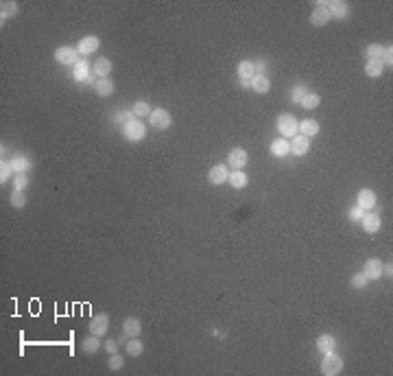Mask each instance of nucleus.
Wrapping results in <instances>:
<instances>
[{"mask_svg": "<svg viewBox=\"0 0 393 376\" xmlns=\"http://www.w3.org/2000/svg\"><path fill=\"white\" fill-rule=\"evenodd\" d=\"M9 201H11V206H13V208H24V206H26V195H24V190H13V192H11V197H9Z\"/></svg>", "mask_w": 393, "mask_h": 376, "instance_id": "37", "label": "nucleus"}, {"mask_svg": "<svg viewBox=\"0 0 393 376\" xmlns=\"http://www.w3.org/2000/svg\"><path fill=\"white\" fill-rule=\"evenodd\" d=\"M269 151L273 157H286L288 153H291V140H286V138H275L273 142L269 145Z\"/></svg>", "mask_w": 393, "mask_h": 376, "instance_id": "14", "label": "nucleus"}, {"mask_svg": "<svg viewBox=\"0 0 393 376\" xmlns=\"http://www.w3.org/2000/svg\"><path fill=\"white\" fill-rule=\"evenodd\" d=\"M249 162V153L245 151L242 147H234L230 153H227V169L230 171H242Z\"/></svg>", "mask_w": 393, "mask_h": 376, "instance_id": "4", "label": "nucleus"}, {"mask_svg": "<svg viewBox=\"0 0 393 376\" xmlns=\"http://www.w3.org/2000/svg\"><path fill=\"white\" fill-rule=\"evenodd\" d=\"M363 214H365V210L358 208V206H352V208L347 210V219H349V221H361Z\"/></svg>", "mask_w": 393, "mask_h": 376, "instance_id": "40", "label": "nucleus"}, {"mask_svg": "<svg viewBox=\"0 0 393 376\" xmlns=\"http://www.w3.org/2000/svg\"><path fill=\"white\" fill-rule=\"evenodd\" d=\"M109 332V315L107 313H99L90 319V335L96 337H105Z\"/></svg>", "mask_w": 393, "mask_h": 376, "instance_id": "9", "label": "nucleus"}, {"mask_svg": "<svg viewBox=\"0 0 393 376\" xmlns=\"http://www.w3.org/2000/svg\"><path fill=\"white\" fill-rule=\"evenodd\" d=\"M122 136L127 142H142L146 138V125L140 118H131L122 125Z\"/></svg>", "mask_w": 393, "mask_h": 376, "instance_id": "2", "label": "nucleus"}, {"mask_svg": "<svg viewBox=\"0 0 393 376\" xmlns=\"http://www.w3.org/2000/svg\"><path fill=\"white\" fill-rule=\"evenodd\" d=\"M92 73H94V77H99V79H107L109 73H111V61L107 57H99L92 64Z\"/></svg>", "mask_w": 393, "mask_h": 376, "instance_id": "18", "label": "nucleus"}, {"mask_svg": "<svg viewBox=\"0 0 393 376\" xmlns=\"http://www.w3.org/2000/svg\"><path fill=\"white\" fill-rule=\"evenodd\" d=\"M94 92L103 96V99H107V96L114 94V83H111V79H99V81L94 83Z\"/></svg>", "mask_w": 393, "mask_h": 376, "instance_id": "28", "label": "nucleus"}, {"mask_svg": "<svg viewBox=\"0 0 393 376\" xmlns=\"http://www.w3.org/2000/svg\"><path fill=\"white\" fill-rule=\"evenodd\" d=\"M382 52H384L382 44H369V46L365 48V57L367 59H382Z\"/></svg>", "mask_w": 393, "mask_h": 376, "instance_id": "33", "label": "nucleus"}, {"mask_svg": "<svg viewBox=\"0 0 393 376\" xmlns=\"http://www.w3.org/2000/svg\"><path fill=\"white\" fill-rule=\"evenodd\" d=\"M55 59L61 66H72L74 68V64L81 59V55H79V50L74 46H59L55 50Z\"/></svg>", "mask_w": 393, "mask_h": 376, "instance_id": "7", "label": "nucleus"}, {"mask_svg": "<svg viewBox=\"0 0 393 376\" xmlns=\"http://www.w3.org/2000/svg\"><path fill=\"white\" fill-rule=\"evenodd\" d=\"M349 284H352V289H358V291H363V289H365L367 284H369V278H367V276L363 274V271H361V274H354V276H352Z\"/></svg>", "mask_w": 393, "mask_h": 376, "instance_id": "36", "label": "nucleus"}, {"mask_svg": "<svg viewBox=\"0 0 393 376\" xmlns=\"http://www.w3.org/2000/svg\"><path fill=\"white\" fill-rule=\"evenodd\" d=\"M26 186H29V177H26V173L15 175V180H13V190H24Z\"/></svg>", "mask_w": 393, "mask_h": 376, "instance_id": "39", "label": "nucleus"}, {"mask_svg": "<svg viewBox=\"0 0 393 376\" xmlns=\"http://www.w3.org/2000/svg\"><path fill=\"white\" fill-rule=\"evenodd\" d=\"M356 206H358V208H363L365 212H369V210H373V206H376V192H373L371 188H363V190H358Z\"/></svg>", "mask_w": 393, "mask_h": 376, "instance_id": "12", "label": "nucleus"}, {"mask_svg": "<svg viewBox=\"0 0 393 376\" xmlns=\"http://www.w3.org/2000/svg\"><path fill=\"white\" fill-rule=\"evenodd\" d=\"M308 149H310V138H306L302 134H297L295 138H291V153L302 157V155L308 153Z\"/></svg>", "mask_w": 393, "mask_h": 376, "instance_id": "17", "label": "nucleus"}, {"mask_svg": "<svg viewBox=\"0 0 393 376\" xmlns=\"http://www.w3.org/2000/svg\"><path fill=\"white\" fill-rule=\"evenodd\" d=\"M148 122H151V127L155 129H169L173 125V116H171V112L169 110H164V108H155L151 114H148Z\"/></svg>", "mask_w": 393, "mask_h": 376, "instance_id": "6", "label": "nucleus"}, {"mask_svg": "<svg viewBox=\"0 0 393 376\" xmlns=\"http://www.w3.org/2000/svg\"><path fill=\"white\" fill-rule=\"evenodd\" d=\"M230 177V169H227V164H216L212 169L208 171V182L212 184V186H221V184L227 182Z\"/></svg>", "mask_w": 393, "mask_h": 376, "instance_id": "11", "label": "nucleus"}, {"mask_svg": "<svg viewBox=\"0 0 393 376\" xmlns=\"http://www.w3.org/2000/svg\"><path fill=\"white\" fill-rule=\"evenodd\" d=\"M321 131V125L317 120H312V118H306L300 122V134L306 136V138H312V136H317Z\"/></svg>", "mask_w": 393, "mask_h": 376, "instance_id": "24", "label": "nucleus"}, {"mask_svg": "<svg viewBox=\"0 0 393 376\" xmlns=\"http://www.w3.org/2000/svg\"><path fill=\"white\" fill-rule=\"evenodd\" d=\"M227 184H230L232 188L236 190H240L245 188L249 184V177H247V173L245 171H230V177H227Z\"/></svg>", "mask_w": 393, "mask_h": 376, "instance_id": "22", "label": "nucleus"}, {"mask_svg": "<svg viewBox=\"0 0 393 376\" xmlns=\"http://www.w3.org/2000/svg\"><path fill=\"white\" fill-rule=\"evenodd\" d=\"M300 105H302L304 110H317L319 105H321V96L317 92H306V96L302 99Z\"/></svg>", "mask_w": 393, "mask_h": 376, "instance_id": "30", "label": "nucleus"}, {"mask_svg": "<svg viewBox=\"0 0 393 376\" xmlns=\"http://www.w3.org/2000/svg\"><path fill=\"white\" fill-rule=\"evenodd\" d=\"M275 129H277L279 138L291 140V138H295L297 134H300V122H297V118L293 116V114H279L277 120H275Z\"/></svg>", "mask_w": 393, "mask_h": 376, "instance_id": "1", "label": "nucleus"}, {"mask_svg": "<svg viewBox=\"0 0 393 376\" xmlns=\"http://www.w3.org/2000/svg\"><path fill=\"white\" fill-rule=\"evenodd\" d=\"M122 332H125L127 337H140V332H142V321L138 317H127L122 321Z\"/></svg>", "mask_w": 393, "mask_h": 376, "instance_id": "21", "label": "nucleus"}, {"mask_svg": "<svg viewBox=\"0 0 393 376\" xmlns=\"http://www.w3.org/2000/svg\"><path fill=\"white\" fill-rule=\"evenodd\" d=\"M127 354L129 356H140V354H142L144 352V344H142V341H140L138 337H129V341H127Z\"/></svg>", "mask_w": 393, "mask_h": 376, "instance_id": "31", "label": "nucleus"}, {"mask_svg": "<svg viewBox=\"0 0 393 376\" xmlns=\"http://www.w3.org/2000/svg\"><path fill=\"white\" fill-rule=\"evenodd\" d=\"M330 20H332V17H330V11H328V3L317 0V3H314L312 13H310V24L312 26H326Z\"/></svg>", "mask_w": 393, "mask_h": 376, "instance_id": "8", "label": "nucleus"}, {"mask_svg": "<svg viewBox=\"0 0 393 376\" xmlns=\"http://www.w3.org/2000/svg\"><path fill=\"white\" fill-rule=\"evenodd\" d=\"M384 73V64L380 59H367V64H365V75L369 77V79H378L380 75Z\"/></svg>", "mask_w": 393, "mask_h": 376, "instance_id": "27", "label": "nucleus"}, {"mask_svg": "<svg viewBox=\"0 0 393 376\" xmlns=\"http://www.w3.org/2000/svg\"><path fill=\"white\" fill-rule=\"evenodd\" d=\"M99 46H101L99 35H85V38L79 40L77 50H79V55L81 57H87V55H92V52L99 50Z\"/></svg>", "mask_w": 393, "mask_h": 376, "instance_id": "10", "label": "nucleus"}, {"mask_svg": "<svg viewBox=\"0 0 393 376\" xmlns=\"http://www.w3.org/2000/svg\"><path fill=\"white\" fill-rule=\"evenodd\" d=\"M317 348L321 354H330V352H336V339L334 335H319L317 337Z\"/></svg>", "mask_w": 393, "mask_h": 376, "instance_id": "19", "label": "nucleus"}, {"mask_svg": "<svg viewBox=\"0 0 393 376\" xmlns=\"http://www.w3.org/2000/svg\"><path fill=\"white\" fill-rule=\"evenodd\" d=\"M380 225H382L380 217L376 214V212H371V210H369V212H365L363 219H361V227H363L367 234H376V232L380 230Z\"/></svg>", "mask_w": 393, "mask_h": 376, "instance_id": "13", "label": "nucleus"}, {"mask_svg": "<svg viewBox=\"0 0 393 376\" xmlns=\"http://www.w3.org/2000/svg\"><path fill=\"white\" fill-rule=\"evenodd\" d=\"M101 348H103L101 337H96V335H90V337H85V339L81 341V350H83L85 354H96Z\"/></svg>", "mask_w": 393, "mask_h": 376, "instance_id": "26", "label": "nucleus"}, {"mask_svg": "<svg viewBox=\"0 0 393 376\" xmlns=\"http://www.w3.org/2000/svg\"><path fill=\"white\" fill-rule=\"evenodd\" d=\"M122 365H125V356H122L120 352H114V354H109L107 367H109L111 372H118V370H122Z\"/></svg>", "mask_w": 393, "mask_h": 376, "instance_id": "35", "label": "nucleus"}, {"mask_svg": "<svg viewBox=\"0 0 393 376\" xmlns=\"http://www.w3.org/2000/svg\"><path fill=\"white\" fill-rule=\"evenodd\" d=\"M363 274L369 280H380L382 278V262L378 258H369L363 265Z\"/></svg>", "mask_w": 393, "mask_h": 376, "instance_id": "16", "label": "nucleus"}, {"mask_svg": "<svg viewBox=\"0 0 393 376\" xmlns=\"http://www.w3.org/2000/svg\"><path fill=\"white\" fill-rule=\"evenodd\" d=\"M0 9H3L0 20H3V24H5V20H9V17H13L17 13V3H3V5H0Z\"/></svg>", "mask_w": 393, "mask_h": 376, "instance_id": "34", "label": "nucleus"}, {"mask_svg": "<svg viewBox=\"0 0 393 376\" xmlns=\"http://www.w3.org/2000/svg\"><path fill=\"white\" fill-rule=\"evenodd\" d=\"M236 73H238L240 81H251L253 75H256V68H253V61L249 59H242L238 66H236Z\"/></svg>", "mask_w": 393, "mask_h": 376, "instance_id": "23", "label": "nucleus"}, {"mask_svg": "<svg viewBox=\"0 0 393 376\" xmlns=\"http://www.w3.org/2000/svg\"><path fill=\"white\" fill-rule=\"evenodd\" d=\"M151 105H148V101H136L134 103V108H131V114H134L136 118H148V114H151Z\"/></svg>", "mask_w": 393, "mask_h": 376, "instance_id": "29", "label": "nucleus"}, {"mask_svg": "<svg viewBox=\"0 0 393 376\" xmlns=\"http://www.w3.org/2000/svg\"><path fill=\"white\" fill-rule=\"evenodd\" d=\"M321 372L326 374V376H336V374H341V372H343V359H341L336 352L323 354Z\"/></svg>", "mask_w": 393, "mask_h": 376, "instance_id": "5", "label": "nucleus"}, {"mask_svg": "<svg viewBox=\"0 0 393 376\" xmlns=\"http://www.w3.org/2000/svg\"><path fill=\"white\" fill-rule=\"evenodd\" d=\"M15 171H13V166H11V162H5V157H3V162H0V184H5L11 180V175H13Z\"/></svg>", "mask_w": 393, "mask_h": 376, "instance_id": "32", "label": "nucleus"}, {"mask_svg": "<svg viewBox=\"0 0 393 376\" xmlns=\"http://www.w3.org/2000/svg\"><path fill=\"white\" fill-rule=\"evenodd\" d=\"M380 61H382L384 66H389V68L393 66V46H391V44H389V46H384V52H382Z\"/></svg>", "mask_w": 393, "mask_h": 376, "instance_id": "41", "label": "nucleus"}, {"mask_svg": "<svg viewBox=\"0 0 393 376\" xmlns=\"http://www.w3.org/2000/svg\"><path fill=\"white\" fill-rule=\"evenodd\" d=\"M249 87L256 94H267L271 90V81H269L267 75H253V79L249 81Z\"/></svg>", "mask_w": 393, "mask_h": 376, "instance_id": "20", "label": "nucleus"}, {"mask_svg": "<svg viewBox=\"0 0 393 376\" xmlns=\"http://www.w3.org/2000/svg\"><path fill=\"white\" fill-rule=\"evenodd\" d=\"M72 79L74 81H79V83H96L94 81V73H92V64L87 61L85 57H81L74 64V68H72Z\"/></svg>", "mask_w": 393, "mask_h": 376, "instance_id": "3", "label": "nucleus"}, {"mask_svg": "<svg viewBox=\"0 0 393 376\" xmlns=\"http://www.w3.org/2000/svg\"><path fill=\"white\" fill-rule=\"evenodd\" d=\"M11 162V166H13V171H15V175H20V173H26V171H31V166H33V162L26 157L24 153H17L13 160H9Z\"/></svg>", "mask_w": 393, "mask_h": 376, "instance_id": "25", "label": "nucleus"}, {"mask_svg": "<svg viewBox=\"0 0 393 376\" xmlns=\"http://www.w3.org/2000/svg\"><path fill=\"white\" fill-rule=\"evenodd\" d=\"M118 341L116 339H107V341H105V344H103V350H105V352H107V354H114V352H118Z\"/></svg>", "mask_w": 393, "mask_h": 376, "instance_id": "42", "label": "nucleus"}, {"mask_svg": "<svg viewBox=\"0 0 393 376\" xmlns=\"http://www.w3.org/2000/svg\"><path fill=\"white\" fill-rule=\"evenodd\" d=\"M306 92H308V90H306V85H304V83H297V85L293 87V92H291V99H293V103L300 105V103H302V99L306 96Z\"/></svg>", "mask_w": 393, "mask_h": 376, "instance_id": "38", "label": "nucleus"}, {"mask_svg": "<svg viewBox=\"0 0 393 376\" xmlns=\"http://www.w3.org/2000/svg\"><path fill=\"white\" fill-rule=\"evenodd\" d=\"M328 11H330V17L345 20L349 13V3H345V0H332V3H328Z\"/></svg>", "mask_w": 393, "mask_h": 376, "instance_id": "15", "label": "nucleus"}]
</instances>
